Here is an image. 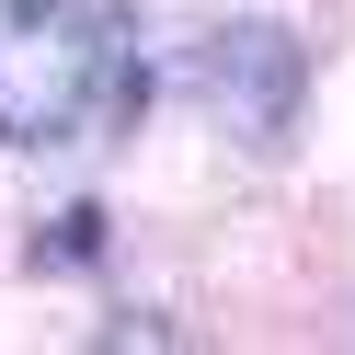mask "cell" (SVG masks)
<instances>
[{"label":"cell","mask_w":355,"mask_h":355,"mask_svg":"<svg viewBox=\"0 0 355 355\" xmlns=\"http://www.w3.org/2000/svg\"><path fill=\"white\" fill-rule=\"evenodd\" d=\"M149 115V58L115 0H0V149H115Z\"/></svg>","instance_id":"1"},{"label":"cell","mask_w":355,"mask_h":355,"mask_svg":"<svg viewBox=\"0 0 355 355\" xmlns=\"http://www.w3.org/2000/svg\"><path fill=\"white\" fill-rule=\"evenodd\" d=\"M195 103H207L241 149L275 161V149L298 138V103H309V46L286 24H218L207 46H195Z\"/></svg>","instance_id":"2"}]
</instances>
